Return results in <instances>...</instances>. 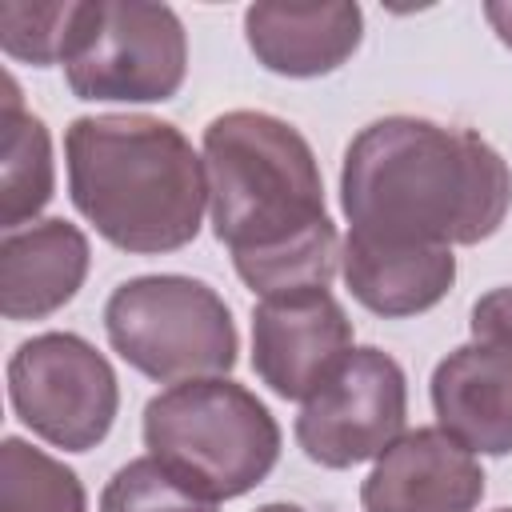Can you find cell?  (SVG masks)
Wrapping results in <instances>:
<instances>
[{"label":"cell","instance_id":"6da1fadb","mask_svg":"<svg viewBox=\"0 0 512 512\" xmlns=\"http://www.w3.org/2000/svg\"><path fill=\"white\" fill-rule=\"evenodd\" d=\"M208 216L236 276L260 296L328 288L340 260L336 224L312 144L288 120L236 108L204 128Z\"/></svg>","mask_w":512,"mask_h":512},{"label":"cell","instance_id":"7a4b0ae2","mask_svg":"<svg viewBox=\"0 0 512 512\" xmlns=\"http://www.w3.org/2000/svg\"><path fill=\"white\" fill-rule=\"evenodd\" d=\"M340 208L368 240L480 244L512 208V168L472 128L380 116L344 148Z\"/></svg>","mask_w":512,"mask_h":512},{"label":"cell","instance_id":"3957f363","mask_svg":"<svg viewBox=\"0 0 512 512\" xmlns=\"http://www.w3.org/2000/svg\"><path fill=\"white\" fill-rule=\"evenodd\" d=\"M68 196L120 252L156 256L196 240L208 172L192 140L156 116H76L64 132Z\"/></svg>","mask_w":512,"mask_h":512},{"label":"cell","instance_id":"277c9868","mask_svg":"<svg viewBox=\"0 0 512 512\" xmlns=\"http://www.w3.org/2000/svg\"><path fill=\"white\" fill-rule=\"evenodd\" d=\"M144 444L148 456L220 504L252 492L276 468L280 424L252 388L200 376L168 384L144 404Z\"/></svg>","mask_w":512,"mask_h":512},{"label":"cell","instance_id":"5b68a950","mask_svg":"<svg viewBox=\"0 0 512 512\" xmlns=\"http://www.w3.org/2000/svg\"><path fill=\"white\" fill-rule=\"evenodd\" d=\"M112 352L160 384L224 376L236 364L240 336L224 296L180 272L132 276L104 304Z\"/></svg>","mask_w":512,"mask_h":512},{"label":"cell","instance_id":"8992f818","mask_svg":"<svg viewBox=\"0 0 512 512\" xmlns=\"http://www.w3.org/2000/svg\"><path fill=\"white\" fill-rule=\"evenodd\" d=\"M60 68L76 100H172L188 76V32L168 4L80 0Z\"/></svg>","mask_w":512,"mask_h":512},{"label":"cell","instance_id":"52a82bcc","mask_svg":"<svg viewBox=\"0 0 512 512\" xmlns=\"http://www.w3.org/2000/svg\"><path fill=\"white\" fill-rule=\"evenodd\" d=\"M12 412L52 448H96L120 412V384L104 352L76 332H40L8 360Z\"/></svg>","mask_w":512,"mask_h":512},{"label":"cell","instance_id":"ba28073f","mask_svg":"<svg viewBox=\"0 0 512 512\" xmlns=\"http://www.w3.org/2000/svg\"><path fill=\"white\" fill-rule=\"evenodd\" d=\"M408 380L404 368L376 344L352 348L328 380L300 404L296 444L320 468H352L376 460L404 436Z\"/></svg>","mask_w":512,"mask_h":512},{"label":"cell","instance_id":"9c48e42d","mask_svg":"<svg viewBox=\"0 0 512 512\" xmlns=\"http://www.w3.org/2000/svg\"><path fill=\"white\" fill-rule=\"evenodd\" d=\"M352 352V320L328 288L268 296L252 308V368L284 400H308Z\"/></svg>","mask_w":512,"mask_h":512},{"label":"cell","instance_id":"30bf717a","mask_svg":"<svg viewBox=\"0 0 512 512\" xmlns=\"http://www.w3.org/2000/svg\"><path fill=\"white\" fill-rule=\"evenodd\" d=\"M484 468L444 428H412L388 444L360 484L364 512H476Z\"/></svg>","mask_w":512,"mask_h":512},{"label":"cell","instance_id":"8fae6325","mask_svg":"<svg viewBox=\"0 0 512 512\" xmlns=\"http://www.w3.org/2000/svg\"><path fill=\"white\" fill-rule=\"evenodd\" d=\"M436 428L476 456L512 452V348L468 340L432 372Z\"/></svg>","mask_w":512,"mask_h":512},{"label":"cell","instance_id":"7c38bea8","mask_svg":"<svg viewBox=\"0 0 512 512\" xmlns=\"http://www.w3.org/2000/svg\"><path fill=\"white\" fill-rule=\"evenodd\" d=\"M364 36L360 4H252L244 12V40L276 76L312 80L336 72Z\"/></svg>","mask_w":512,"mask_h":512},{"label":"cell","instance_id":"4fadbf2b","mask_svg":"<svg viewBox=\"0 0 512 512\" xmlns=\"http://www.w3.org/2000/svg\"><path fill=\"white\" fill-rule=\"evenodd\" d=\"M88 264V236L64 216H48L16 232H4L0 312L8 320H44L60 312L80 292Z\"/></svg>","mask_w":512,"mask_h":512},{"label":"cell","instance_id":"5bb4252c","mask_svg":"<svg viewBox=\"0 0 512 512\" xmlns=\"http://www.w3.org/2000/svg\"><path fill=\"white\" fill-rule=\"evenodd\" d=\"M340 272L356 304L384 320H400L448 296L456 284V256L440 244H384L348 232L340 244Z\"/></svg>","mask_w":512,"mask_h":512},{"label":"cell","instance_id":"9a60e30c","mask_svg":"<svg viewBox=\"0 0 512 512\" xmlns=\"http://www.w3.org/2000/svg\"><path fill=\"white\" fill-rule=\"evenodd\" d=\"M56 192L52 140L36 112L24 108L20 84L8 72L0 96V228L16 232L36 224L44 204Z\"/></svg>","mask_w":512,"mask_h":512},{"label":"cell","instance_id":"2e32d148","mask_svg":"<svg viewBox=\"0 0 512 512\" xmlns=\"http://www.w3.org/2000/svg\"><path fill=\"white\" fill-rule=\"evenodd\" d=\"M0 512H88L80 476L44 448L0 440Z\"/></svg>","mask_w":512,"mask_h":512},{"label":"cell","instance_id":"e0dca14e","mask_svg":"<svg viewBox=\"0 0 512 512\" xmlns=\"http://www.w3.org/2000/svg\"><path fill=\"white\" fill-rule=\"evenodd\" d=\"M80 0H0V48L8 60L48 68L64 64Z\"/></svg>","mask_w":512,"mask_h":512},{"label":"cell","instance_id":"ac0fdd59","mask_svg":"<svg viewBox=\"0 0 512 512\" xmlns=\"http://www.w3.org/2000/svg\"><path fill=\"white\" fill-rule=\"evenodd\" d=\"M100 512H216V500L200 496L156 456H136L104 484Z\"/></svg>","mask_w":512,"mask_h":512},{"label":"cell","instance_id":"d6986e66","mask_svg":"<svg viewBox=\"0 0 512 512\" xmlns=\"http://www.w3.org/2000/svg\"><path fill=\"white\" fill-rule=\"evenodd\" d=\"M472 340L512 348V288H492L472 304Z\"/></svg>","mask_w":512,"mask_h":512},{"label":"cell","instance_id":"ffe728a7","mask_svg":"<svg viewBox=\"0 0 512 512\" xmlns=\"http://www.w3.org/2000/svg\"><path fill=\"white\" fill-rule=\"evenodd\" d=\"M484 20H488L492 32L500 36V44L512 48V0H492V4H484Z\"/></svg>","mask_w":512,"mask_h":512},{"label":"cell","instance_id":"44dd1931","mask_svg":"<svg viewBox=\"0 0 512 512\" xmlns=\"http://www.w3.org/2000/svg\"><path fill=\"white\" fill-rule=\"evenodd\" d=\"M256 512H308V508L288 504V500H276V504H264V508H256Z\"/></svg>","mask_w":512,"mask_h":512},{"label":"cell","instance_id":"7402d4cb","mask_svg":"<svg viewBox=\"0 0 512 512\" xmlns=\"http://www.w3.org/2000/svg\"><path fill=\"white\" fill-rule=\"evenodd\" d=\"M496 512H512V508H496Z\"/></svg>","mask_w":512,"mask_h":512}]
</instances>
